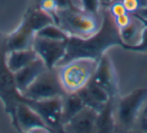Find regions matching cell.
I'll return each mask as SVG.
<instances>
[{"mask_svg": "<svg viewBox=\"0 0 147 133\" xmlns=\"http://www.w3.org/2000/svg\"><path fill=\"white\" fill-rule=\"evenodd\" d=\"M101 13L102 23L96 33L87 38L69 36L65 54L57 66H61L77 58H91L99 61L111 47L120 46L124 48V43L119 34V28L107 6L102 9Z\"/></svg>", "mask_w": 147, "mask_h": 133, "instance_id": "1", "label": "cell"}, {"mask_svg": "<svg viewBox=\"0 0 147 133\" xmlns=\"http://www.w3.org/2000/svg\"><path fill=\"white\" fill-rule=\"evenodd\" d=\"M55 22L69 36L87 38L99 30L102 23V13L101 16H95L78 7L57 9Z\"/></svg>", "mask_w": 147, "mask_h": 133, "instance_id": "2", "label": "cell"}, {"mask_svg": "<svg viewBox=\"0 0 147 133\" xmlns=\"http://www.w3.org/2000/svg\"><path fill=\"white\" fill-rule=\"evenodd\" d=\"M98 62L91 58H77L55 67L65 92H76L84 87L92 78Z\"/></svg>", "mask_w": 147, "mask_h": 133, "instance_id": "3", "label": "cell"}, {"mask_svg": "<svg viewBox=\"0 0 147 133\" xmlns=\"http://www.w3.org/2000/svg\"><path fill=\"white\" fill-rule=\"evenodd\" d=\"M147 101V88H137L116 99V130L131 131Z\"/></svg>", "mask_w": 147, "mask_h": 133, "instance_id": "4", "label": "cell"}, {"mask_svg": "<svg viewBox=\"0 0 147 133\" xmlns=\"http://www.w3.org/2000/svg\"><path fill=\"white\" fill-rule=\"evenodd\" d=\"M6 53L0 57V100L3 102L5 112L11 117L13 126L17 130L16 108L24 100V97L16 86L14 73L7 67Z\"/></svg>", "mask_w": 147, "mask_h": 133, "instance_id": "5", "label": "cell"}, {"mask_svg": "<svg viewBox=\"0 0 147 133\" xmlns=\"http://www.w3.org/2000/svg\"><path fill=\"white\" fill-rule=\"evenodd\" d=\"M67 94L57 68L47 69L43 71L26 89L22 92L23 97L30 100H43Z\"/></svg>", "mask_w": 147, "mask_h": 133, "instance_id": "6", "label": "cell"}, {"mask_svg": "<svg viewBox=\"0 0 147 133\" xmlns=\"http://www.w3.org/2000/svg\"><path fill=\"white\" fill-rule=\"evenodd\" d=\"M63 98L57 96L43 100H30L24 97L23 102L31 107L42 118L53 132H65L61 122L63 116Z\"/></svg>", "mask_w": 147, "mask_h": 133, "instance_id": "7", "label": "cell"}, {"mask_svg": "<svg viewBox=\"0 0 147 133\" xmlns=\"http://www.w3.org/2000/svg\"><path fill=\"white\" fill-rule=\"evenodd\" d=\"M67 42V40H53L35 35L32 49L45 62L47 69H55L65 56Z\"/></svg>", "mask_w": 147, "mask_h": 133, "instance_id": "8", "label": "cell"}, {"mask_svg": "<svg viewBox=\"0 0 147 133\" xmlns=\"http://www.w3.org/2000/svg\"><path fill=\"white\" fill-rule=\"evenodd\" d=\"M90 80L105 89L109 93L110 97L118 98V75L109 55L104 54L99 60L96 71Z\"/></svg>", "mask_w": 147, "mask_h": 133, "instance_id": "9", "label": "cell"}, {"mask_svg": "<svg viewBox=\"0 0 147 133\" xmlns=\"http://www.w3.org/2000/svg\"><path fill=\"white\" fill-rule=\"evenodd\" d=\"M17 131L18 132H53L40 116L25 102H20L16 108Z\"/></svg>", "mask_w": 147, "mask_h": 133, "instance_id": "10", "label": "cell"}, {"mask_svg": "<svg viewBox=\"0 0 147 133\" xmlns=\"http://www.w3.org/2000/svg\"><path fill=\"white\" fill-rule=\"evenodd\" d=\"M98 111L86 106L77 115L73 117L65 125H63L65 132L90 133L96 131L95 123Z\"/></svg>", "mask_w": 147, "mask_h": 133, "instance_id": "11", "label": "cell"}, {"mask_svg": "<svg viewBox=\"0 0 147 133\" xmlns=\"http://www.w3.org/2000/svg\"><path fill=\"white\" fill-rule=\"evenodd\" d=\"M76 92H78L86 106L91 107L98 112L110 99V95L105 89L91 80H89V82L84 87L79 89Z\"/></svg>", "mask_w": 147, "mask_h": 133, "instance_id": "12", "label": "cell"}, {"mask_svg": "<svg viewBox=\"0 0 147 133\" xmlns=\"http://www.w3.org/2000/svg\"><path fill=\"white\" fill-rule=\"evenodd\" d=\"M45 62L39 57H37L35 60L30 62L28 65L21 68L17 72L14 73L15 82L18 88L19 92L22 94V92L43 72L47 70Z\"/></svg>", "mask_w": 147, "mask_h": 133, "instance_id": "13", "label": "cell"}, {"mask_svg": "<svg viewBox=\"0 0 147 133\" xmlns=\"http://www.w3.org/2000/svg\"><path fill=\"white\" fill-rule=\"evenodd\" d=\"M35 33L23 23L9 35H6V51L23 50L32 48Z\"/></svg>", "mask_w": 147, "mask_h": 133, "instance_id": "14", "label": "cell"}, {"mask_svg": "<svg viewBox=\"0 0 147 133\" xmlns=\"http://www.w3.org/2000/svg\"><path fill=\"white\" fill-rule=\"evenodd\" d=\"M116 99L110 97L103 108L98 112L95 123L97 132L110 133L116 130Z\"/></svg>", "mask_w": 147, "mask_h": 133, "instance_id": "15", "label": "cell"}, {"mask_svg": "<svg viewBox=\"0 0 147 133\" xmlns=\"http://www.w3.org/2000/svg\"><path fill=\"white\" fill-rule=\"evenodd\" d=\"M144 27V22L138 16L131 14V20L129 24L119 29L120 38L124 43V49H127V47L130 46H135L140 43Z\"/></svg>", "mask_w": 147, "mask_h": 133, "instance_id": "16", "label": "cell"}, {"mask_svg": "<svg viewBox=\"0 0 147 133\" xmlns=\"http://www.w3.org/2000/svg\"><path fill=\"white\" fill-rule=\"evenodd\" d=\"M21 23H23L25 26H27L33 32L36 33L45 26L55 22L53 17L49 13L45 12V10L39 8L37 5L32 4L28 8V10L25 12V15Z\"/></svg>", "mask_w": 147, "mask_h": 133, "instance_id": "17", "label": "cell"}, {"mask_svg": "<svg viewBox=\"0 0 147 133\" xmlns=\"http://www.w3.org/2000/svg\"><path fill=\"white\" fill-rule=\"evenodd\" d=\"M37 57L38 56L32 48L8 51L6 53V64L9 70L15 73L35 60Z\"/></svg>", "mask_w": 147, "mask_h": 133, "instance_id": "18", "label": "cell"}, {"mask_svg": "<svg viewBox=\"0 0 147 133\" xmlns=\"http://www.w3.org/2000/svg\"><path fill=\"white\" fill-rule=\"evenodd\" d=\"M86 107V104L78 92L67 93L63 98V116L61 122L65 125L75 115Z\"/></svg>", "mask_w": 147, "mask_h": 133, "instance_id": "19", "label": "cell"}, {"mask_svg": "<svg viewBox=\"0 0 147 133\" xmlns=\"http://www.w3.org/2000/svg\"><path fill=\"white\" fill-rule=\"evenodd\" d=\"M35 35L39 37H43V38L53 39V40H67L69 36L65 30H63L55 23L45 26L40 30L37 31Z\"/></svg>", "mask_w": 147, "mask_h": 133, "instance_id": "20", "label": "cell"}, {"mask_svg": "<svg viewBox=\"0 0 147 133\" xmlns=\"http://www.w3.org/2000/svg\"><path fill=\"white\" fill-rule=\"evenodd\" d=\"M101 0H80V8L95 16H101Z\"/></svg>", "mask_w": 147, "mask_h": 133, "instance_id": "21", "label": "cell"}, {"mask_svg": "<svg viewBox=\"0 0 147 133\" xmlns=\"http://www.w3.org/2000/svg\"><path fill=\"white\" fill-rule=\"evenodd\" d=\"M118 1L122 2L127 12L130 14H134L137 10L147 5V0H118Z\"/></svg>", "mask_w": 147, "mask_h": 133, "instance_id": "22", "label": "cell"}, {"mask_svg": "<svg viewBox=\"0 0 147 133\" xmlns=\"http://www.w3.org/2000/svg\"><path fill=\"white\" fill-rule=\"evenodd\" d=\"M33 4L37 5L39 8L45 10V12L49 13V14L53 17V19H55V12H57V10L55 0H36V1L33 2Z\"/></svg>", "mask_w": 147, "mask_h": 133, "instance_id": "23", "label": "cell"}, {"mask_svg": "<svg viewBox=\"0 0 147 133\" xmlns=\"http://www.w3.org/2000/svg\"><path fill=\"white\" fill-rule=\"evenodd\" d=\"M144 24L145 27L142 31V37H141L140 43L135 45V46L127 47L126 50L136 51V52H147V22H144Z\"/></svg>", "mask_w": 147, "mask_h": 133, "instance_id": "24", "label": "cell"}, {"mask_svg": "<svg viewBox=\"0 0 147 133\" xmlns=\"http://www.w3.org/2000/svg\"><path fill=\"white\" fill-rule=\"evenodd\" d=\"M107 8L109 9V11H110V13L112 14L113 17H117V16H120V15L128 13L126 9H125L124 5L122 4V2H120L118 0L112 1L110 4L107 5Z\"/></svg>", "mask_w": 147, "mask_h": 133, "instance_id": "25", "label": "cell"}, {"mask_svg": "<svg viewBox=\"0 0 147 133\" xmlns=\"http://www.w3.org/2000/svg\"><path fill=\"white\" fill-rule=\"evenodd\" d=\"M114 20H115V23H116L117 27H118L119 29H121L129 24V22H130V20H131V14L130 13H126V14L114 17Z\"/></svg>", "mask_w": 147, "mask_h": 133, "instance_id": "26", "label": "cell"}, {"mask_svg": "<svg viewBox=\"0 0 147 133\" xmlns=\"http://www.w3.org/2000/svg\"><path fill=\"white\" fill-rule=\"evenodd\" d=\"M136 124H138L139 130L142 132H147V117L140 116L137 120Z\"/></svg>", "mask_w": 147, "mask_h": 133, "instance_id": "27", "label": "cell"}, {"mask_svg": "<svg viewBox=\"0 0 147 133\" xmlns=\"http://www.w3.org/2000/svg\"><path fill=\"white\" fill-rule=\"evenodd\" d=\"M134 14L136 15V16H138L139 18L147 21V5L144 7H142V8H140L139 10H137Z\"/></svg>", "mask_w": 147, "mask_h": 133, "instance_id": "28", "label": "cell"}, {"mask_svg": "<svg viewBox=\"0 0 147 133\" xmlns=\"http://www.w3.org/2000/svg\"><path fill=\"white\" fill-rule=\"evenodd\" d=\"M140 116L147 117V101H146V103H145L144 107H143L142 111H141V114H140Z\"/></svg>", "mask_w": 147, "mask_h": 133, "instance_id": "29", "label": "cell"}, {"mask_svg": "<svg viewBox=\"0 0 147 133\" xmlns=\"http://www.w3.org/2000/svg\"><path fill=\"white\" fill-rule=\"evenodd\" d=\"M73 3H74V5H75L76 7L80 8V0H73Z\"/></svg>", "mask_w": 147, "mask_h": 133, "instance_id": "30", "label": "cell"}, {"mask_svg": "<svg viewBox=\"0 0 147 133\" xmlns=\"http://www.w3.org/2000/svg\"><path fill=\"white\" fill-rule=\"evenodd\" d=\"M112 1H113V0H102V3H103L104 5H106V6H107V5L110 4V3L112 2Z\"/></svg>", "mask_w": 147, "mask_h": 133, "instance_id": "31", "label": "cell"}, {"mask_svg": "<svg viewBox=\"0 0 147 133\" xmlns=\"http://www.w3.org/2000/svg\"><path fill=\"white\" fill-rule=\"evenodd\" d=\"M140 19H141V18H140ZM141 20H142V21H144V22H147L146 20H143V19H141Z\"/></svg>", "mask_w": 147, "mask_h": 133, "instance_id": "32", "label": "cell"}, {"mask_svg": "<svg viewBox=\"0 0 147 133\" xmlns=\"http://www.w3.org/2000/svg\"><path fill=\"white\" fill-rule=\"evenodd\" d=\"M1 36H2V33H0V37H1Z\"/></svg>", "mask_w": 147, "mask_h": 133, "instance_id": "33", "label": "cell"}, {"mask_svg": "<svg viewBox=\"0 0 147 133\" xmlns=\"http://www.w3.org/2000/svg\"><path fill=\"white\" fill-rule=\"evenodd\" d=\"M101 1H102V0H101ZM102 4H103V3H102Z\"/></svg>", "mask_w": 147, "mask_h": 133, "instance_id": "34", "label": "cell"}]
</instances>
